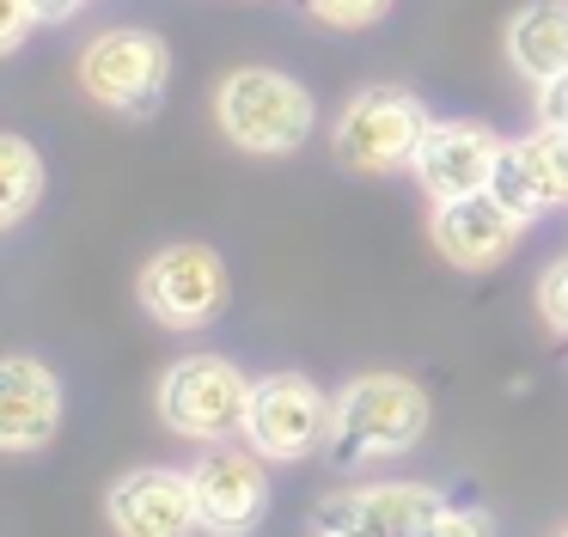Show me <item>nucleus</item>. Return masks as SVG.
<instances>
[{
	"instance_id": "1",
	"label": "nucleus",
	"mask_w": 568,
	"mask_h": 537,
	"mask_svg": "<svg viewBox=\"0 0 568 537\" xmlns=\"http://www.w3.org/2000/svg\"><path fill=\"white\" fill-rule=\"evenodd\" d=\"M428 434V397L422 385L397 373H361L336 391L331 409V458L336 464H373L397 458Z\"/></svg>"
},
{
	"instance_id": "2",
	"label": "nucleus",
	"mask_w": 568,
	"mask_h": 537,
	"mask_svg": "<svg viewBox=\"0 0 568 537\" xmlns=\"http://www.w3.org/2000/svg\"><path fill=\"white\" fill-rule=\"evenodd\" d=\"M214 116H221V134L233 146L282 159L306 146L312 134V92L275 68H233L214 92Z\"/></svg>"
},
{
	"instance_id": "3",
	"label": "nucleus",
	"mask_w": 568,
	"mask_h": 537,
	"mask_svg": "<svg viewBox=\"0 0 568 537\" xmlns=\"http://www.w3.org/2000/svg\"><path fill=\"white\" fill-rule=\"evenodd\" d=\"M251 378L221 354H190L160 378V422L172 434L214 446V439H239L251 422Z\"/></svg>"
},
{
	"instance_id": "4",
	"label": "nucleus",
	"mask_w": 568,
	"mask_h": 537,
	"mask_svg": "<svg viewBox=\"0 0 568 537\" xmlns=\"http://www.w3.org/2000/svg\"><path fill=\"white\" fill-rule=\"evenodd\" d=\"M422 134H428V110L404 85H361L336 116V159L348 171L385 178L397 165H416Z\"/></svg>"
},
{
	"instance_id": "5",
	"label": "nucleus",
	"mask_w": 568,
	"mask_h": 537,
	"mask_svg": "<svg viewBox=\"0 0 568 537\" xmlns=\"http://www.w3.org/2000/svg\"><path fill=\"white\" fill-rule=\"evenodd\" d=\"M165 80H172V49H165V37L141 31V24L99 31L80 49V85H87V98L123 110V116H153L165 98Z\"/></svg>"
},
{
	"instance_id": "6",
	"label": "nucleus",
	"mask_w": 568,
	"mask_h": 537,
	"mask_svg": "<svg viewBox=\"0 0 568 537\" xmlns=\"http://www.w3.org/2000/svg\"><path fill=\"white\" fill-rule=\"evenodd\" d=\"M141 305L165 330H202L226 312V263L209 244H165L141 268Z\"/></svg>"
},
{
	"instance_id": "7",
	"label": "nucleus",
	"mask_w": 568,
	"mask_h": 537,
	"mask_svg": "<svg viewBox=\"0 0 568 537\" xmlns=\"http://www.w3.org/2000/svg\"><path fill=\"white\" fill-rule=\"evenodd\" d=\"M331 409L336 397H324L306 373H270L251 391V422L245 439L263 458H306L331 439Z\"/></svg>"
},
{
	"instance_id": "8",
	"label": "nucleus",
	"mask_w": 568,
	"mask_h": 537,
	"mask_svg": "<svg viewBox=\"0 0 568 537\" xmlns=\"http://www.w3.org/2000/svg\"><path fill=\"white\" fill-rule=\"evenodd\" d=\"M196 483V507H202V531L214 537H245L263 525L270 513V476H263V452L257 446H233L214 439L190 470Z\"/></svg>"
},
{
	"instance_id": "9",
	"label": "nucleus",
	"mask_w": 568,
	"mask_h": 537,
	"mask_svg": "<svg viewBox=\"0 0 568 537\" xmlns=\"http://www.w3.org/2000/svg\"><path fill=\"white\" fill-rule=\"evenodd\" d=\"M104 513H111L116 537H196L202 525L190 470H165V464H141V470L116 476Z\"/></svg>"
},
{
	"instance_id": "10",
	"label": "nucleus",
	"mask_w": 568,
	"mask_h": 537,
	"mask_svg": "<svg viewBox=\"0 0 568 537\" xmlns=\"http://www.w3.org/2000/svg\"><path fill=\"white\" fill-rule=\"evenodd\" d=\"M501 146L507 141H495V129H483V122H428V134L416 146V178L434 202L477 195L495 183Z\"/></svg>"
},
{
	"instance_id": "11",
	"label": "nucleus",
	"mask_w": 568,
	"mask_h": 537,
	"mask_svg": "<svg viewBox=\"0 0 568 537\" xmlns=\"http://www.w3.org/2000/svg\"><path fill=\"white\" fill-rule=\"evenodd\" d=\"M440 513V495L428 483H373L355 495H336L318 507V537H422Z\"/></svg>"
},
{
	"instance_id": "12",
	"label": "nucleus",
	"mask_w": 568,
	"mask_h": 537,
	"mask_svg": "<svg viewBox=\"0 0 568 537\" xmlns=\"http://www.w3.org/2000/svg\"><path fill=\"white\" fill-rule=\"evenodd\" d=\"M489 190L526 220H538L544 207H562L568 202V134L538 122L526 141H507Z\"/></svg>"
},
{
	"instance_id": "13",
	"label": "nucleus",
	"mask_w": 568,
	"mask_h": 537,
	"mask_svg": "<svg viewBox=\"0 0 568 537\" xmlns=\"http://www.w3.org/2000/svg\"><path fill=\"white\" fill-rule=\"evenodd\" d=\"M62 427V378L31 354L0 361V446L7 452H38Z\"/></svg>"
},
{
	"instance_id": "14",
	"label": "nucleus",
	"mask_w": 568,
	"mask_h": 537,
	"mask_svg": "<svg viewBox=\"0 0 568 537\" xmlns=\"http://www.w3.org/2000/svg\"><path fill=\"white\" fill-rule=\"evenodd\" d=\"M519 232H526V214H514L495 190L453 195V202H440V214H434V239H440V251L453 256L458 268L501 263L519 244Z\"/></svg>"
},
{
	"instance_id": "15",
	"label": "nucleus",
	"mask_w": 568,
	"mask_h": 537,
	"mask_svg": "<svg viewBox=\"0 0 568 537\" xmlns=\"http://www.w3.org/2000/svg\"><path fill=\"white\" fill-rule=\"evenodd\" d=\"M507 55L531 85L556 80L568 68V0H531L507 24Z\"/></svg>"
},
{
	"instance_id": "16",
	"label": "nucleus",
	"mask_w": 568,
	"mask_h": 537,
	"mask_svg": "<svg viewBox=\"0 0 568 537\" xmlns=\"http://www.w3.org/2000/svg\"><path fill=\"white\" fill-rule=\"evenodd\" d=\"M43 195V159L26 134L0 141V226H19L31 214V202Z\"/></svg>"
},
{
	"instance_id": "17",
	"label": "nucleus",
	"mask_w": 568,
	"mask_h": 537,
	"mask_svg": "<svg viewBox=\"0 0 568 537\" xmlns=\"http://www.w3.org/2000/svg\"><path fill=\"white\" fill-rule=\"evenodd\" d=\"M385 7H392V0H306L312 19L336 24V31H361V24L385 19Z\"/></svg>"
},
{
	"instance_id": "18",
	"label": "nucleus",
	"mask_w": 568,
	"mask_h": 537,
	"mask_svg": "<svg viewBox=\"0 0 568 537\" xmlns=\"http://www.w3.org/2000/svg\"><path fill=\"white\" fill-rule=\"evenodd\" d=\"M422 537H495V525H489V513H477V507H440Z\"/></svg>"
},
{
	"instance_id": "19",
	"label": "nucleus",
	"mask_w": 568,
	"mask_h": 537,
	"mask_svg": "<svg viewBox=\"0 0 568 537\" xmlns=\"http://www.w3.org/2000/svg\"><path fill=\"white\" fill-rule=\"evenodd\" d=\"M538 305H544V317H550L556 330H568V256L544 268V281H538Z\"/></svg>"
},
{
	"instance_id": "20",
	"label": "nucleus",
	"mask_w": 568,
	"mask_h": 537,
	"mask_svg": "<svg viewBox=\"0 0 568 537\" xmlns=\"http://www.w3.org/2000/svg\"><path fill=\"white\" fill-rule=\"evenodd\" d=\"M538 122H544V129H562L568 134V68L556 73V80L538 85Z\"/></svg>"
},
{
	"instance_id": "21",
	"label": "nucleus",
	"mask_w": 568,
	"mask_h": 537,
	"mask_svg": "<svg viewBox=\"0 0 568 537\" xmlns=\"http://www.w3.org/2000/svg\"><path fill=\"white\" fill-rule=\"evenodd\" d=\"M31 0H0V49H19L26 43V31H31Z\"/></svg>"
},
{
	"instance_id": "22",
	"label": "nucleus",
	"mask_w": 568,
	"mask_h": 537,
	"mask_svg": "<svg viewBox=\"0 0 568 537\" xmlns=\"http://www.w3.org/2000/svg\"><path fill=\"white\" fill-rule=\"evenodd\" d=\"M80 7H87V0H31V12H38L43 24H62V19H74Z\"/></svg>"
},
{
	"instance_id": "23",
	"label": "nucleus",
	"mask_w": 568,
	"mask_h": 537,
	"mask_svg": "<svg viewBox=\"0 0 568 537\" xmlns=\"http://www.w3.org/2000/svg\"><path fill=\"white\" fill-rule=\"evenodd\" d=\"M331 537H336V531H331Z\"/></svg>"
},
{
	"instance_id": "24",
	"label": "nucleus",
	"mask_w": 568,
	"mask_h": 537,
	"mask_svg": "<svg viewBox=\"0 0 568 537\" xmlns=\"http://www.w3.org/2000/svg\"><path fill=\"white\" fill-rule=\"evenodd\" d=\"M562 537H568V531H562Z\"/></svg>"
}]
</instances>
